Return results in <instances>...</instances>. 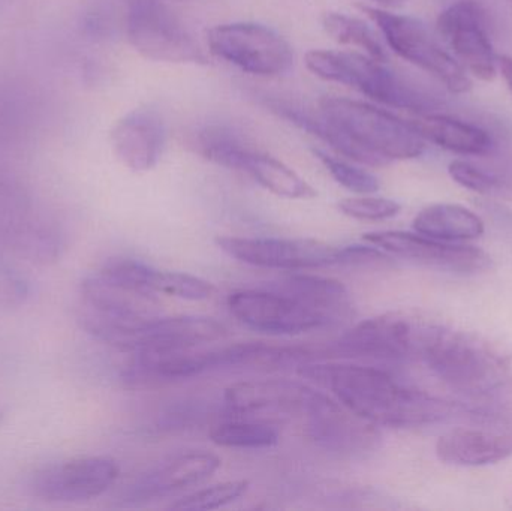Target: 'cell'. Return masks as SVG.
<instances>
[{"label": "cell", "instance_id": "6da1fadb", "mask_svg": "<svg viewBox=\"0 0 512 511\" xmlns=\"http://www.w3.org/2000/svg\"><path fill=\"white\" fill-rule=\"evenodd\" d=\"M297 372L376 426L417 428L444 422L457 411L451 402L405 386L375 366L313 360L301 365Z\"/></svg>", "mask_w": 512, "mask_h": 511}, {"label": "cell", "instance_id": "7a4b0ae2", "mask_svg": "<svg viewBox=\"0 0 512 511\" xmlns=\"http://www.w3.org/2000/svg\"><path fill=\"white\" fill-rule=\"evenodd\" d=\"M318 108L345 140L349 161L382 167L391 161L418 158L426 149V141L408 120L369 102L328 96L319 101Z\"/></svg>", "mask_w": 512, "mask_h": 511}, {"label": "cell", "instance_id": "3957f363", "mask_svg": "<svg viewBox=\"0 0 512 511\" xmlns=\"http://www.w3.org/2000/svg\"><path fill=\"white\" fill-rule=\"evenodd\" d=\"M421 363L457 392L483 396L508 377L510 356L474 333L439 324Z\"/></svg>", "mask_w": 512, "mask_h": 511}, {"label": "cell", "instance_id": "277c9868", "mask_svg": "<svg viewBox=\"0 0 512 511\" xmlns=\"http://www.w3.org/2000/svg\"><path fill=\"white\" fill-rule=\"evenodd\" d=\"M309 71L322 80L342 84L397 110L426 114L435 99L406 80L384 60L352 51L312 50L306 54Z\"/></svg>", "mask_w": 512, "mask_h": 511}, {"label": "cell", "instance_id": "5b68a950", "mask_svg": "<svg viewBox=\"0 0 512 511\" xmlns=\"http://www.w3.org/2000/svg\"><path fill=\"white\" fill-rule=\"evenodd\" d=\"M439 323L414 312H388L340 336L334 353L382 363L421 362Z\"/></svg>", "mask_w": 512, "mask_h": 511}, {"label": "cell", "instance_id": "8992f818", "mask_svg": "<svg viewBox=\"0 0 512 511\" xmlns=\"http://www.w3.org/2000/svg\"><path fill=\"white\" fill-rule=\"evenodd\" d=\"M361 11L376 24L388 47L402 59L435 77L450 92L466 93L472 89L466 69L423 21L372 6H361Z\"/></svg>", "mask_w": 512, "mask_h": 511}, {"label": "cell", "instance_id": "52a82bcc", "mask_svg": "<svg viewBox=\"0 0 512 511\" xmlns=\"http://www.w3.org/2000/svg\"><path fill=\"white\" fill-rule=\"evenodd\" d=\"M207 44L218 59L258 77H277L294 65L291 44L264 24H218L207 32Z\"/></svg>", "mask_w": 512, "mask_h": 511}, {"label": "cell", "instance_id": "ba28073f", "mask_svg": "<svg viewBox=\"0 0 512 511\" xmlns=\"http://www.w3.org/2000/svg\"><path fill=\"white\" fill-rule=\"evenodd\" d=\"M125 32L132 47L156 62L206 63L207 57L188 27L158 0L128 3Z\"/></svg>", "mask_w": 512, "mask_h": 511}, {"label": "cell", "instance_id": "9c48e42d", "mask_svg": "<svg viewBox=\"0 0 512 511\" xmlns=\"http://www.w3.org/2000/svg\"><path fill=\"white\" fill-rule=\"evenodd\" d=\"M301 420L313 443L340 456L363 458L381 441L378 426L322 392L315 393Z\"/></svg>", "mask_w": 512, "mask_h": 511}, {"label": "cell", "instance_id": "30bf717a", "mask_svg": "<svg viewBox=\"0 0 512 511\" xmlns=\"http://www.w3.org/2000/svg\"><path fill=\"white\" fill-rule=\"evenodd\" d=\"M119 476L120 467L113 458L84 456L36 471L30 489L45 503H87L113 488Z\"/></svg>", "mask_w": 512, "mask_h": 511}, {"label": "cell", "instance_id": "8fae6325", "mask_svg": "<svg viewBox=\"0 0 512 511\" xmlns=\"http://www.w3.org/2000/svg\"><path fill=\"white\" fill-rule=\"evenodd\" d=\"M216 245L234 260L264 269L312 270L337 266V246L313 239L218 237Z\"/></svg>", "mask_w": 512, "mask_h": 511}, {"label": "cell", "instance_id": "7c38bea8", "mask_svg": "<svg viewBox=\"0 0 512 511\" xmlns=\"http://www.w3.org/2000/svg\"><path fill=\"white\" fill-rule=\"evenodd\" d=\"M228 308L243 326L265 335H301L325 327L306 305L273 287L234 291Z\"/></svg>", "mask_w": 512, "mask_h": 511}, {"label": "cell", "instance_id": "4fadbf2b", "mask_svg": "<svg viewBox=\"0 0 512 511\" xmlns=\"http://www.w3.org/2000/svg\"><path fill=\"white\" fill-rule=\"evenodd\" d=\"M363 240L400 260L450 273L474 275L492 267V258L475 246L454 245L408 231H373Z\"/></svg>", "mask_w": 512, "mask_h": 511}, {"label": "cell", "instance_id": "5bb4252c", "mask_svg": "<svg viewBox=\"0 0 512 511\" xmlns=\"http://www.w3.org/2000/svg\"><path fill=\"white\" fill-rule=\"evenodd\" d=\"M439 38L447 44L457 62L468 74L483 81H492L499 71L498 54L495 53L483 11L477 3L462 0L448 6L439 15Z\"/></svg>", "mask_w": 512, "mask_h": 511}, {"label": "cell", "instance_id": "9a60e30c", "mask_svg": "<svg viewBox=\"0 0 512 511\" xmlns=\"http://www.w3.org/2000/svg\"><path fill=\"white\" fill-rule=\"evenodd\" d=\"M318 390L298 381H243L225 389L224 401L239 417H303Z\"/></svg>", "mask_w": 512, "mask_h": 511}, {"label": "cell", "instance_id": "2e32d148", "mask_svg": "<svg viewBox=\"0 0 512 511\" xmlns=\"http://www.w3.org/2000/svg\"><path fill=\"white\" fill-rule=\"evenodd\" d=\"M227 336V327L213 318L159 315L135 330L128 353L191 350L221 341Z\"/></svg>", "mask_w": 512, "mask_h": 511}, {"label": "cell", "instance_id": "e0dca14e", "mask_svg": "<svg viewBox=\"0 0 512 511\" xmlns=\"http://www.w3.org/2000/svg\"><path fill=\"white\" fill-rule=\"evenodd\" d=\"M221 465V458L215 453L204 450L180 453L162 462L141 476L134 485L129 486L123 501L134 504L200 485L213 476Z\"/></svg>", "mask_w": 512, "mask_h": 511}, {"label": "cell", "instance_id": "ac0fdd59", "mask_svg": "<svg viewBox=\"0 0 512 511\" xmlns=\"http://www.w3.org/2000/svg\"><path fill=\"white\" fill-rule=\"evenodd\" d=\"M111 146L117 159L129 170H152L165 146V123L152 108H138L117 120L111 129Z\"/></svg>", "mask_w": 512, "mask_h": 511}, {"label": "cell", "instance_id": "d6986e66", "mask_svg": "<svg viewBox=\"0 0 512 511\" xmlns=\"http://www.w3.org/2000/svg\"><path fill=\"white\" fill-rule=\"evenodd\" d=\"M99 270L152 294H165L192 302L210 299L215 294V287L206 279L189 273L155 269L132 258H111Z\"/></svg>", "mask_w": 512, "mask_h": 511}, {"label": "cell", "instance_id": "ffe728a7", "mask_svg": "<svg viewBox=\"0 0 512 511\" xmlns=\"http://www.w3.org/2000/svg\"><path fill=\"white\" fill-rule=\"evenodd\" d=\"M439 461L459 467H484L512 456V429L457 428L436 443Z\"/></svg>", "mask_w": 512, "mask_h": 511}, {"label": "cell", "instance_id": "44dd1931", "mask_svg": "<svg viewBox=\"0 0 512 511\" xmlns=\"http://www.w3.org/2000/svg\"><path fill=\"white\" fill-rule=\"evenodd\" d=\"M270 287L306 305L324 321L325 327L348 323L354 317L351 293L336 279L298 273L273 282Z\"/></svg>", "mask_w": 512, "mask_h": 511}, {"label": "cell", "instance_id": "7402d4cb", "mask_svg": "<svg viewBox=\"0 0 512 511\" xmlns=\"http://www.w3.org/2000/svg\"><path fill=\"white\" fill-rule=\"evenodd\" d=\"M424 141L460 155H484L492 149V138L484 129L444 116V114H418L417 119L408 120Z\"/></svg>", "mask_w": 512, "mask_h": 511}, {"label": "cell", "instance_id": "603a6c76", "mask_svg": "<svg viewBox=\"0 0 512 511\" xmlns=\"http://www.w3.org/2000/svg\"><path fill=\"white\" fill-rule=\"evenodd\" d=\"M412 227L444 242L477 239L484 234L483 219L459 204H432L415 216Z\"/></svg>", "mask_w": 512, "mask_h": 511}, {"label": "cell", "instance_id": "cb8c5ba5", "mask_svg": "<svg viewBox=\"0 0 512 511\" xmlns=\"http://www.w3.org/2000/svg\"><path fill=\"white\" fill-rule=\"evenodd\" d=\"M192 146L207 161L242 173L249 155L254 152L242 132L221 123L198 129L192 137Z\"/></svg>", "mask_w": 512, "mask_h": 511}, {"label": "cell", "instance_id": "d4e9b609", "mask_svg": "<svg viewBox=\"0 0 512 511\" xmlns=\"http://www.w3.org/2000/svg\"><path fill=\"white\" fill-rule=\"evenodd\" d=\"M243 173L249 174L258 185L277 197L288 200H310L316 197L315 189L292 168L258 150L249 155Z\"/></svg>", "mask_w": 512, "mask_h": 511}, {"label": "cell", "instance_id": "484cf974", "mask_svg": "<svg viewBox=\"0 0 512 511\" xmlns=\"http://www.w3.org/2000/svg\"><path fill=\"white\" fill-rule=\"evenodd\" d=\"M12 248L36 264L56 263L62 255V233L51 222L30 216L8 240Z\"/></svg>", "mask_w": 512, "mask_h": 511}, {"label": "cell", "instance_id": "4316f807", "mask_svg": "<svg viewBox=\"0 0 512 511\" xmlns=\"http://www.w3.org/2000/svg\"><path fill=\"white\" fill-rule=\"evenodd\" d=\"M210 440L224 449L262 450L279 443L276 426L255 417H239L213 426Z\"/></svg>", "mask_w": 512, "mask_h": 511}, {"label": "cell", "instance_id": "83f0119b", "mask_svg": "<svg viewBox=\"0 0 512 511\" xmlns=\"http://www.w3.org/2000/svg\"><path fill=\"white\" fill-rule=\"evenodd\" d=\"M35 105L26 90L0 81V146L17 143L29 134Z\"/></svg>", "mask_w": 512, "mask_h": 511}, {"label": "cell", "instance_id": "f1b7e54d", "mask_svg": "<svg viewBox=\"0 0 512 511\" xmlns=\"http://www.w3.org/2000/svg\"><path fill=\"white\" fill-rule=\"evenodd\" d=\"M325 32L340 44L360 48L367 56L387 62V50L375 30L363 20L351 15L330 12L322 18Z\"/></svg>", "mask_w": 512, "mask_h": 511}, {"label": "cell", "instance_id": "f546056e", "mask_svg": "<svg viewBox=\"0 0 512 511\" xmlns=\"http://www.w3.org/2000/svg\"><path fill=\"white\" fill-rule=\"evenodd\" d=\"M251 483L248 480H230V482L216 483L209 488L200 489L194 494L180 498L171 504V510H218L222 507L236 503L248 494Z\"/></svg>", "mask_w": 512, "mask_h": 511}, {"label": "cell", "instance_id": "4dcf8cb0", "mask_svg": "<svg viewBox=\"0 0 512 511\" xmlns=\"http://www.w3.org/2000/svg\"><path fill=\"white\" fill-rule=\"evenodd\" d=\"M313 153H315L319 162L324 165L325 170L330 173V176L348 191L367 195L375 194L381 188L378 177L361 168L360 165H357V162L336 158V156L328 155L322 150H313Z\"/></svg>", "mask_w": 512, "mask_h": 511}, {"label": "cell", "instance_id": "1f68e13d", "mask_svg": "<svg viewBox=\"0 0 512 511\" xmlns=\"http://www.w3.org/2000/svg\"><path fill=\"white\" fill-rule=\"evenodd\" d=\"M340 212L357 221H387L399 215L402 206L397 201L382 197H351L337 204Z\"/></svg>", "mask_w": 512, "mask_h": 511}, {"label": "cell", "instance_id": "d6a6232c", "mask_svg": "<svg viewBox=\"0 0 512 511\" xmlns=\"http://www.w3.org/2000/svg\"><path fill=\"white\" fill-rule=\"evenodd\" d=\"M393 266L390 254L370 245L340 246L337 252V267L349 269H385Z\"/></svg>", "mask_w": 512, "mask_h": 511}, {"label": "cell", "instance_id": "836d02e7", "mask_svg": "<svg viewBox=\"0 0 512 511\" xmlns=\"http://www.w3.org/2000/svg\"><path fill=\"white\" fill-rule=\"evenodd\" d=\"M120 27L117 9L110 0H98L83 15V29L96 39H110Z\"/></svg>", "mask_w": 512, "mask_h": 511}, {"label": "cell", "instance_id": "e575fe53", "mask_svg": "<svg viewBox=\"0 0 512 511\" xmlns=\"http://www.w3.org/2000/svg\"><path fill=\"white\" fill-rule=\"evenodd\" d=\"M481 413L512 429V378H505L495 389L481 396Z\"/></svg>", "mask_w": 512, "mask_h": 511}, {"label": "cell", "instance_id": "d590c367", "mask_svg": "<svg viewBox=\"0 0 512 511\" xmlns=\"http://www.w3.org/2000/svg\"><path fill=\"white\" fill-rule=\"evenodd\" d=\"M29 282L0 258V308H17L29 297Z\"/></svg>", "mask_w": 512, "mask_h": 511}, {"label": "cell", "instance_id": "8d00e7d4", "mask_svg": "<svg viewBox=\"0 0 512 511\" xmlns=\"http://www.w3.org/2000/svg\"><path fill=\"white\" fill-rule=\"evenodd\" d=\"M451 179L463 188L471 189L480 194L492 192L498 186V179L487 171L475 167L471 162L453 161L448 167Z\"/></svg>", "mask_w": 512, "mask_h": 511}, {"label": "cell", "instance_id": "74e56055", "mask_svg": "<svg viewBox=\"0 0 512 511\" xmlns=\"http://www.w3.org/2000/svg\"><path fill=\"white\" fill-rule=\"evenodd\" d=\"M499 71L502 72L505 83H507L508 89L512 93V57L507 54L498 56Z\"/></svg>", "mask_w": 512, "mask_h": 511}, {"label": "cell", "instance_id": "f35d334b", "mask_svg": "<svg viewBox=\"0 0 512 511\" xmlns=\"http://www.w3.org/2000/svg\"><path fill=\"white\" fill-rule=\"evenodd\" d=\"M372 2L379 3V5L391 6L399 3L400 0H372Z\"/></svg>", "mask_w": 512, "mask_h": 511}, {"label": "cell", "instance_id": "ab89813d", "mask_svg": "<svg viewBox=\"0 0 512 511\" xmlns=\"http://www.w3.org/2000/svg\"><path fill=\"white\" fill-rule=\"evenodd\" d=\"M128 3L137 2V0H126Z\"/></svg>", "mask_w": 512, "mask_h": 511}, {"label": "cell", "instance_id": "60d3db41", "mask_svg": "<svg viewBox=\"0 0 512 511\" xmlns=\"http://www.w3.org/2000/svg\"><path fill=\"white\" fill-rule=\"evenodd\" d=\"M511 2H512V0H511Z\"/></svg>", "mask_w": 512, "mask_h": 511}]
</instances>
